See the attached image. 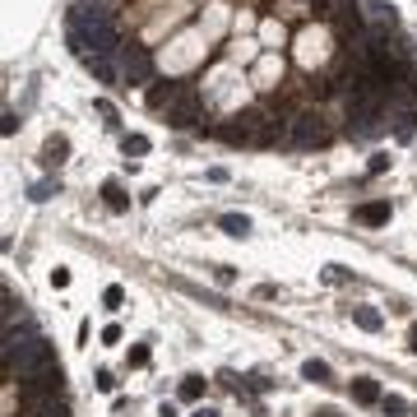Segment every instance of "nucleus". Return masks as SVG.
I'll list each match as a JSON object with an SVG mask.
<instances>
[{"label":"nucleus","mask_w":417,"mask_h":417,"mask_svg":"<svg viewBox=\"0 0 417 417\" xmlns=\"http://www.w3.org/2000/svg\"><path fill=\"white\" fill-rule=\"evenodd\" d=\"M385 167H389V158H385V154H376V158H371V167H367V172H371V176H380Z\"/></svg>","instance_id":"23"},{"label":"nucleus","mask_w":417,"mask_h":417,"mask_svg":"<svg viewBox=\"0 0 417 417\" xmlns=\"http://www.w3.org/2000/svg\"><path fill=\"white\" fill-rule=\"evenodd\" d=\"M357 223H367V228H385L389 223V200H371V204H357L353 209Z\"/></svg>","instance_id":"6"},{"label":"nucleus","mask_w":417,"mask_h":417,"mask_svg":"<svg viewBox=\"0 0 417 417\" xmlns=\"http://www.w3.org/2000/svg\"><path fill=\"white\" fill-rule=\"evenodd\" d=\"M102 302H107V311H116V306H121V302H125V293H121V288H116V283H111L107 293H102Z\"/></svg>","instance_id":"20"},{"label":"nucleus","mask_w":417,"mask_h":417,"mask_svg":"<svg viewBox=\"0 0 417 417\" xmlns=\"http://www.w3.org/2000/svg\"><path fill=\"white\" fill-rule=\"evenodd\" d=\"M121 70H125V84H144V79L154 75V56H149V46H125L121 51Z\"/></svg>","instance_id":"4"},{"label":"nucleus","mask_w":417,"mask_h":417,"mask_svg":"<svg viewBox=\"0 0 417 417\" xmlns=\"http://www.w3.org/2000/svg\"><path fill=\"white\" fill-rule=\"evenodd\" d=\"M98 389H116V376L111 371H98Z\"/></svg>","instance_id":"24"},{"label":"nucleus","mask_w":417,"mask_h":417,"mask_svg":"<svg viewBox=\"0 0 417 417\" xmlns=\"http://www.w3.org/2000/svg\"><path fill=\"white\" fill-rule=\"evenodd\" d=\"M367 10H371L376 19H380V24H389V28H394V10H389L385 0H367Z\"/></svg>","instance_id":"19"},{"label":"nucleus","mask_w":417,"mask_h":417,"mask_svg":"<svg viewBox=\"0 0 417 417\" xmlns=\"http://www.w3.org/2000/svg\"><path fill=\"white\" fill-rule=\"evenodd\" d=\"M380 408H385V417H403V413H408V399H399V394H385V399H380Z\"/></svg>","instance_id":"17"},{"label":"nucleus","mask_w":417,"mask_h":417,"mask_svg":"<svg viewBox=\"0 0 417 417\" xmlns=\"http://www.w3.org/2000/svg\"><path fill=\"white\" fill-rule=\"evenodd\" d=\"M353 399L357 403H380L385 394H380V385H376L371 376H357V380H353Z\"/></svg>","instance_id":"10"},{"label":"nucleus","mask_w":417,"mask_h":417,"mask_svg":"<svg viewBox=\"0 0 417 417\" xmlns=\"http://www.w3.org/2000/svg\"><path fill=\"white\" fill-rule=\"evenodd\" d=\"M51 195H61V181H37V185L28 190V200H37V204L51 200Z\"/></svg>","instance_id":"16"},{"label":"nucleus","mask_w":417,"mask_h":417,"mask_svg":"<svg viewBox=\"0 0 417 417\" xmlns=\"http://www.w3.org/2000/svg\"><path fill=\"white\" fill-rule=\"evenodd\" d=\"M302 380H315V385H334V371H329V362L311 357V362H302Z\"/></svg>","instance_id":"8"},{"label":"nucleus","mask_w":417,"mask_h":417,"mask_svg":"<svg viewBox=\"0 0 417 417\" xmlns=\"http://www.w3.org/2000/svg\"><path fill=\"white\" fill-rule=\"evenodd\" d=\"M65 154H70V139H65V135H51V139L42 144V163H46V167L65 163Z\"/></svg>","instance_id":"9"},{"label":"nucleus","mask_w":417,"mask_h":417,"mask_svg":"<svg viewBox=\"0 0 417 417\" xmlns=\"http://www.w3.org/2000/svg\"><path fill=\"white\" fill-rule=\"evenodd\" d=\"M214 278H218V283H223V288H232V283H237V274H232L228 264H218V269H214Z\"/></svg>","instance_id":"22"},{"label":"nucleus","mask_w":417,"mask_h":417,"mask_svg":"<svg viewBox=\"0 0 417 417\" xmlns=\"http://www.w3.org/2000/svg\"><path fill=\"white\" fill-rule=\"evenodd\" d=\"M218 228L228 232V237H246V232H250V218L246 214H223V218H218Z\"/></svg>","instance_id":"11"},{"label":"nucleus","mask_w":417,"mask_h":417,"mask_svg":"<svg viewBox=\"0 0 417 417\" xmlns=\"http://www.w3.org/2000/svg\"><path fill=\"white\" fill-rule=\"evenodd\" d=\"M200 394H204V376H185V380H181V399L195 403Z\"/></svg>","instance_id":"15"},{"label":"nucleus","mask_w":417,"mask_h":417,"mask_svg":"<svg viewBox=\"0 0 417 417\" xmlns=\"http://www.w3.org/2000/svg\"><path fill=\"white\" fill-rule=\"evenodd\" d=\"M102 200H107V209H116V214H121V209H130V200H125V190H121L116 181L102 185Z\"/></svg>","instance_id":"13"},{"label":"nucleus","mask_w":417,"mask_h":417,"mask_svg":"<svg viewBox=\"0 0 417 417\" xmlns=\"http://www.w3.org/2000/svg\"><path fill=\"white\" fill-rule=\"evenodd\" d=\"M84 65H89V75H93V79H102V84H111V79H116V70H111V61H102V56H89V61H84Z\"/></svg>","instance_id":"14"},{"label":"nucleus","mask_w":417,"mask_h":417,"mask_svg":"<svg viewBox=\"0 0 417 417\" xmlns=\"http://www.w3.org/2000/svg\"><path fill=\"white\" fill-rule=\"evenodd\" d=\"M121 149H125V158H130V154L139 158V154H149V139H144V135H125V139H121Z\"/></svg>","instance_id":"18"},{"label":"nucleus","mask_w":417,"mask_h":417,"mask_svg":"<svg viewBox=\"0 0 417 417\" xmlns=\"http://www.w3.org/2000/svg\"><path fill=\"white\" fill-rule=\"evenodd\" d=\"M149 362V343H139V348H130V367H144Z\"/></svg>","instance_id":"21"},{"label":"nucleus","mask_w":417,"mask_h":417,"mask_svg":"<svg viewBox=\"0 0 417 417\" xmlns=\"http://www.w3.org/2000/svg\"><path fill=\"white\" fill-rule=\"evenodd\" d=\"M204 116V102L195 89H181V98L167 107V125H176V130H185V125H195Z\"/></svg>","instance_id":"3"},{"label":"nucleus","mask_w":417,"mask_h":417,"mask_svg":"<svg viewBox=\"0 0 417 417\" xmlns=\"http://www.w3.org/2000/svg\"><path fill=\"white\" fill-rule=\"evenodd\" d=\"M190 417H218V413H214V408H195Z\"/></svg>","instance_id":"27"},{"label":"nucleus","mask_w":417,"mask_h":417,"mask_svg":"<svg viewBox=\"0 0 417 417\" xmlns=\"http://www.w3.org/2000/svg\"><path fill=\"white\" fill-rule=\"evenodd\" d=\"M260 121H264L260 111H246V116H237V121H232V125H223L218 135L228 139V144H250V139L260 135Z\"/></svg>","instance_id":"5"},{"label":"nucleus","mask_w":417,"mask_h":417,"mask_svg":"<svg viewBox=\"0 0 417 417\" xmlns=\"http://www.w3.org/2000/svg\"><path fill=\"white\" fill-rule=\"evenodd\" d=\"M158 417H176V408H172V403H163V408H158Z\"/></svg>","instance_id":"26"},{"label":"nucleus","mask_w":417,"mask_h":417,"mask_svg":"<svg viewBox=\"0 0 417 417\" xmlns=\"http://www.w3.org/2000/svg\"><path fill=\"white\" fill-rule=\"evenodd\" d=\"M315 417H339V413H334V408H320V413H315Z\"/></svg>","instance_id":"29"},{"label":"nucleus","mask_w":417,"mask_h":417,"mask_svg":"<svg viewBox=\"0 0 417 417\" xmlns=\"http://www.w3.org/2000/svg\"><path fill=\"white\" fill-rule=\"evenodd\" d=\"M353 324L367 329V334H380V329H385V315H380L376 306H353Z\"/></svg>","instance_id":"7"},{"label":"nucleus","mask_w":417,"mask_h":417,"mask_svg":"<svg viewBox=\"0 0 417 417\" xmlns=\"http://www.w3.org/2000/svg\"><path fill=\"white\" fill-rule=\"evenodd\" d=\"M408 343H413V353H417V324H413V329H408Z\"/></svg>","instance_id":"28"},{"label":"nucleus","mask_w":417,"mask_h":417,"mask_svg":"<svg viewBox=\"0 0 417 417\" xmlns=\"http://www.w3.org/2000/svg\"><path fill=\"white\" fill-rule=\"evenodd\" d=\"M329 139L334 135H329V125H324L320 111H302V116L293 121V144L297 149H324Z\"/></svg>","instance_id":"2"},{"label":"nucleus","mask_w":417,"mask_h":417,"mask_svg":"<svg viewBox=\"0 0 417 417\" xmlns=\"http://www.w3.org/2000/svg\"><path fill=\"white\" fill-rule=\"evenodd\" d=\"M70 46H75L79 61H89V56L111 61L116 51H125L121 33H116V24H111V15L102 5H75L70 10Z\"/></svg>","instance_id":"1"},{"label":"nucleus","mask_w":417,"mask_h":417,"mask_svg":"<svg viewBox=\"0 0 417 417\" xmlns=\"http://www.w3.org/2000/svg\"><path fill=\"white\" fill-rule=\"evenodd\" d=\"M417 116H413V111H399V116H394V139H399V144H408V139H413L417 135Z\"/></svg>","instance_id":"12"},{"label":"nucleus","mask_w":417,"mask_h":417,"mask_svg":"<svg viewBox=\"0 0 417 417\" xmlns=\"http://www.w3.org/2000/svg\"><path fill=\"white\" fill-rule=\"evenodd\" d=\"M311 5H315V15H320V19H329V15H334V10H329L334 0H311Z\"/></svg>","instance_id":"25"}]
</instances>
